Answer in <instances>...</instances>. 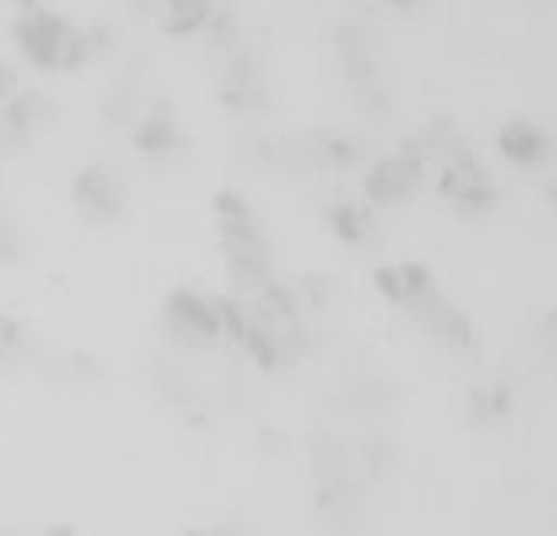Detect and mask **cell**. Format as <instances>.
<instances>
[{
    "mask_svg": "<svg viewBox=\"0 0 557 536\" xmlns=\"http://www.w3.org/2000/svg\"><path fill=\"white\" fill-rule=\"evenodd\" d=\"M17 45L34 64H71L77 51V34L48 11H30L17 24Z\"/></svg>",
    "mask_w": 557,
    "mask_h": 536,
    "instance_id": "cell-1",
    "label": "cell"
},
{
    "mask_svg": "<svg viewBox=\"0 0 557 536\" xmlns=\"http://www.w3.org/2000/svg\"><path fill=\"white\" fill-rule=\"evenodd\" d=\"M504 151L513 158V161H521V164H534L541 154H544V138H541V132L537 128H531V125H517V128H510L507 135H504Z\"/></svg>",
    "mask_w": 557,
    "mask_h": 536,
    "instance_id": "cell-2",
    "label": "cell"
},
{
    "mask_svg": "<svg viewBox=\"0 0 557 536\" xmlns=\"http://www.w3.org/2000/svg\"><path fill=\"white\" fill-rule=\"evenodd\" d=\"M11 346H14V328H11L8 319H0V356H4Z\"/></svg>",
    "mask_w": 557,
    "mask_h": 536,
    "instance_id": "cell-3",
    "label": "cell"
},
{
    "mask_svg": "<svg viewBox=\"0 0 557 536\" xmlns=\"http://www.w3.org/2000/svg\"><path fill=\"white\" fill-rule=\"evenodd\" d=\"M400 4H410V0H400Z\"/></svg>",
    "mask_w": 557,
    "mask_h": 536,
    "instance_id": "cell-4",
    "label": "cell"
}]
</instances>
